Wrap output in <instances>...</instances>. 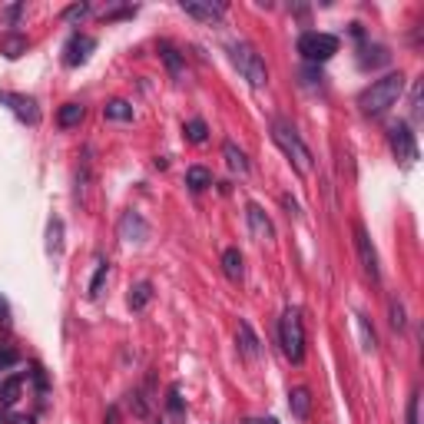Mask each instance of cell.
<instances>
[{
  "instance_id": "cell-1",
  "label": "cell",
  "mask_w": 424,
  "mask_h": 424,
  "mask_svg": "<svg viewBox=\"0 0 424 424\" xmlns=\"http://www.w3.org/2000/svg\"><path fill=\"white\" fill-rule=\"evenodd\" d=\"M401 93H405V74L398 70V74H385L381 80H375L371 87L361 90L358 96V107L365 116H385L398 100H401Z\"/></svg>"
},
{
  "instance_id": "cell-2",
  "label": "cell",
  "mask_w": 424,
  "mask_h": 424,
  "mask_svg": "<svg viewBox=\"0 0 424 424\" xmlns=\"http://www.w3.org/2000/svg\"><path fill=\"white\" fill-rule=\"evenodd\" d=\"M272 140H276V146L289 156V163H292L302 176H309L315 169L312 149L305 146V140L298 136V129L292 126L289 120H272Z\"/></svg>"
},
{
  "instance_id": "cell-3",
  "label": "cell",
  "mask_w": 424,
  "mask_h": 424,
  "mask_svg": "<svg viewBox=\"0 0 424 424\" xmlns=\"http://www.w3.org/2000/svg\"><path fill=\"white\" fill-rule=\"evenodd\" d=\"M229 60H232V67L239 70L242 80H245L249 87L262 90V87L269 83V67H265L262 54H258L252 43H245V40H236V43H229Z\"/></svg>"
},
{
  "instance_id": "cell-4",
  "label": "cell",
  "mask_w": 424,
  "mask_h": 424,
  "mask_svg": "<svg viewBox=\"0 0 424 424\" xmlns=\"http://www.w3.org/2000/svg\"><path fill=\"white\" fill-rule=\"evenodd\" d=\"M278 345L285 351V358L292 365L305 361V325H302V315L298 309H285L278 318Z\"/></svg>"
},
{
  "instance_id": "cell-5",
  "label": "cell",
  "mask_w": 424,
  "mask_h": 424,
  "mask_svg": "<svg viewBox=\"0 0 424 424\" xmlns=\"http://www.w3.org/2000/svg\"><path fill=\"white\" fill-rule=\"evenodd\" d=\"M298 54L309 67H318L325 60H332L338 54V37L335 34H325V30H305L298 37Z\"/></svg>"
},
{
  "instance_id": "cell-6",
  "label": "cell",
  "mask_w": 424,
  "mask_h": 424,
  "mask_svg": "<svg viewBox=\"0 0 424 424\" xmlns=\"http://www.w3.org/2000/svg\"><path fill=\"white\" fill-rule=\"evenodd\" d=\"M351 236H355V252H358V262H361V272H365L371 282H381V269H378V252H375V245H371L368 229H365L361 222H355Z\"/></svg>"
},
{
  "instance_id": "cell-7",
  "label": "cell",
  "mask_w": 424,
  "mask_h": 424,
  "mask_svg": "<svg viewBox=\"0 0 424 424\" xmlns=\"http://www.w3.org/2000/svg\"><path fill=\"white\" fill-rule=\"evenodd\" d=\"M388 143H391V153L401 159V163H414L418 159V143H414V133L408 123H394V126L388 129Z\"/></svg>"
},
{
  "instance_id": "cell-8",
  "label": "cell",
  "mask_w": 424,
  "mask_h": 424,
  "mask_svg": "<svg viewBox=\"0 0 424 424\" xmlns=\"http://www.w3.org/2000/svg\"><path fill=\"white\" fill-rule=\"evenodd\" d=\"M116 232H120V239L126 242V245H143L149 239V222L143 219V212H123V219L116 225Z\"/></svg>"
},
{
  "instance_id": "cell-9",
  "label": "cell",
  "mask_w": 424,
  "mask_h": 424,
  "mask_svg": "<svg viewBox=\"0 0 424 424\" xmlns=\"http://www.w3.org/2000/svg\"><path fill=\"white\" fill-rule=\"evenodd\" d=\"M0 103H7L20 123H27V126H37L40 123V107H37L34 96H23V93H0Z\"/></svg>"
},
{
  "instance_id": "cell-10",
  "label": "cell",
  "mask_w": 424,
  "mask_h": 424,
  "mask_svg": "<svg viewBox=\"0 0 424 424\" xmlns=\"http://www.w3.org/2000/svg\"><path fill=\"white\" fill-rule=\"evenodd\" d=\"M245 222H249V232H252V239L256 242H272L276 239V225H272V219L265 216V209H262L258 203L245 205Z\"/></svg>"
},
{
  "instance_id": "cell-11",
  "label": "cell",
  "mask_w": 424,
  "mask_h": 424,
  "mask_svg": "<svg viewBox=\"0 0 424 424\" xmlns=\"http://www.w3.org/2000/svg\"><path fill=\"white\" fill-rule=\"evenodd\" d=\"M96 47V40L87 37V34H74L70 37V43H67V50H63V63L67 67H80V63H87V56H90V50Z\"/></svg>"
},
{
  "instance_id": "cell-12",
  "label": "cell",
  "mask_w": 424,
  "mask_h": 424,
  "mask_svg": "<svg viewBox=\"0 0 424 424\" xmlns=\"http://www.w3.org/2000/svg\"><path fill=\"white\" fill-rule=\"evenodd\" d=\"M236 335H239V351L249 358V361H258L262 358V342H258L256 328L249 325V318H239V328H236Z\"/></svg>"
},
{
  "instance_id": "cell-13",
  "label": "cell",
  "mask_w": 424,
  "mask_h": 424,
  "mask_svg": "<svg viewBox=\"0 0 424 424\" xmlns=\"http://www.w3.org/2000/svg\"><path fill=\"white\" fill-rule=\"evenodd\" d=\"M183 14L203 20V23H209V27H219L225 7H222V3H212V0H209V3H183Z\"/></svg>"
},
{
  "instance_id": "cell-14",
  "label": "cell",
  "mask_w": 424,
  "mask_h": 424,
  "mask_svg": "<svg viewBox=\"0 0 424 424\" xmlns=\"http://www.w3.org/2000/svg\"><path fill=\"white\" fill-rule=\"evenodd\" d=\"M159 56H163V63H166V70L172 80H183V56L179 50L169 43V40H159Z\"/></svg>"
},
{
  "instance_id": "cell-15",
  "label": "cell",
  "mask_w": 424,
  "mask_h": 424,
  "mask_svg": "<svg viewBox=\"0 0 424 424\" xmlns=\"http://www.w3.org/2000/svg\"><path fill=\"white\" fill-rule=\"evenodd\" d=\"M222 272H225V278H229V282H242V276H245V265H242V252H239V249H225V252H222Z\"/></svg>"
},
{
  "instance_id": "cell-16",
  "label": "cell",
  "mask_w": 424,
  "mask_h": 424,
  "mask_svg": "<svg viewBox=\"0 0 424 424\" xmlns=\"http://www.w3.org/2000/svg\"><path fill=\"white\" fill-rule=\"evenodd\" d=\"M149 302H153V285H149V282H136V285L129 289V295H126L129 312H143Z\"/></svg>"
},
{
  "instance_id": "cell-17",
  "label": "cell",
  "mask_w": 424,
  "mask_h": 424,
  "mask_svg": "<svg viewBox=\"0 0 424 424\" xmlns=\"http://www.w3.org/2000/svg\"><path fill=\"white\" fill-rule=\"evenodd\" d=\"M289 408H292V414H295L298 421H305L309 411H312V394H309V388H292V394H289Z\"/></svg>"
},
{
  "instance_id": "cell-18",
  "label": "cell",
  "mask_w": 424,
  "mask_h": 424,
  "mask_svg": "<svg viewBox=\"0 0 424 424\" xmlns=\"http://www.w3.org/2000/svg\"><path fill=\"white\" fill-rule=\"evenodd\" d=\"M355 325H358L361 348H365V351H378V335H375V328H371L368 315H365V312H355Z\"/></svg>"
},
{
  "instance_id": "cell-19",
  "label": "cell",
  "mask_w": 424,
  "mask_h": 424,
  "mask_svg": "<svg viewBox=\"0 0 424 424\" xmlns=\"http://www.w3.org/2000/svg\"><path fill=\"white\" fill-rule=\"evenodd\" d=\"M27 47H30V40L23 37V34H7V37L0 40V54L7 56V60H17L20 54H27Z\"/></svg>"
},
{
  "instance_id": "cell-20",
  "label": "cell",
  "mask_w": 424,
  "mask_h": 424,
  "mask_svg": "<svg viewBox=\"0 0 424 424\" xmlns=\"http://www.w3.org/2000/svg\"><path fill=\"white\" fill-rule=\"evenodd\" d=\"M222 156H225V163H229L232 172H239V176L249 172V159H245V153H242L236 143H225V146H222Z\"/></svg>"
},
{
  "instance_id": "cell-21",
  "label": "cell",
  "mask_w": 424,
  "mask_h": 424,
  "mask_svg": "<svg viewBox=\"0 0 424 424\" xmlns=\"http://www.w3.org/2000/svg\"><path fill=\"white\" fill-rule=\"evenodd\" d=\"M186 186H189L192 192H203V189L212 186V172L205 166H189L186 169Z\"/></svg>"
},
{
  "instance_id": "cell-22",
  "label": "cell",
  "mask_w": 424,
  "mask_h": 424,
  "mask_svg": "<svg viewBox=\"0 0 424 424\" xmlns=\"http://www.w3.org/2000/svg\"><path fill=\"white\" fill-rule=\"evenodd\" d=\"M47 252L50 256L63 252V219H56V216L47 222Z\"/></svg>"
},
{
  "instance_id": "cell-23",
  "label": "cell",
  "mask_w": 424,
  "mask_h": 424,
  "mask_svg": "<svg viewBox=\"0 0 424 424\" xmlns=\"http://www.w3.org/2000/svg\"><path fill=\"white\" fill-rule=\"evenodd\" d=\"M388 322H391V328L394 332H405L408 328V315H405V302L398 295L388 298Z\"/></svg>"
},
{
  "instance_id": "cell-24",
  "label": "cell",
  "mask_w": 424,
  "mask_h": 424,
  "mask_svg": "<svg viewBox=\"0 0 424 424\" xmlns=\"http://www.w3.org/2000/svg\"><path fill=\"white\" fill-rule=\"evenodd\" d=\"M103 116L113 120V123H129V120H133V107H129L126 100H110V103L103 107Z\"/></svg>"
},
{
  "instance_id": "cell-25",
  "label": "cell",
  "mask_w": 424,
  "mask_h": 424,
  "mask_svg": "<svg viewBox=\"0 0 424 424\" xmlns=\"http://www.w3.org/2000/svg\"><path fill=\"white\" fill-rule=\"evenodd\" d=\"M20 388H23V378L20 375H10L0 381V405H14L20 398Z\"/></svg>"
},
{
  "instance_id": "cell-26",
  "label": "cell",
  "mask_w": 424,
  "mask_h": 424,
  "mask_svg": "<svg viewBox=\"0 0 424 424\" xmlns=\"http://www.w3.org/2000/svg\"><path fill=\"white\" fill-rule=\"evenodd\" d=\"M80 120H83V107H80V103H63L60 113H56V123H60L63 129L80 126Z\"/></svg>"
},
{
  "instance_id": "cell-27",
  "label": "cell",
  "mask_w": 424,
  "mask_h": 424,
  "mask_svg": "<svg viewBox=\"0 0 424 424\" xmlns=\"http://www.w3.org/2000/svg\"><path fill=\"white\" fill-rule=\"evenodd\" d=\"M107 278H110V262H100V265H96V272H93V278H90V289H87V295H90V298H100L103 285H107Z\"/></svg>"
},
{
  "instance_id": "cell-28",
  "label": "cell",
  "mask_w": 424,
  "mask_h": 424,
  "mask_svg": "<svg viewBox=\"0 0 424 424\" xmlns=\"http://www.w3.org/2000/svg\"><path fill=\"white\" fill-rule=\"evenodd\" d=\"M183 133H186V140H189V143H196V146L209 140V126H205V120H189Z\"/></svg>"
},
{
  "instance_id": "cell-29",
  "label": "cell",
  "mask_w": 424,
  "mask_h": 424,
  "mask_svg": "<svg viewBox=\"0 0 424 424\" xmlns=\"http://www.w3.org/2000/svg\"><path fill=\"white\" fill-rule=\"evenodd\" d=\"M405 424H421V394L414 391L408 398V414H405Z\"/></svg>"
},
{
  "instance_id": "cell-30",
  "label": "cell",
  "mask_w": 424,
  "mask_h": 424,
  "mask_svg": "<svg viewBox=\"0 0 424 424\" xmlns=\"http://www.w3.org/2000/svg\"><path fill=\"white\" fill-rule=\"evenodd\" d=\"M90 14H93L90 3H74V7L63 10V20H83V17H90Z\"/></svg>"
},
{
  "instance_id": "cell-31",
  "label": "cell",
  "mask_w": 424,
  "mask_h": 424,
  "mask_svg": "<svg viewBox=\"0 0 424 424\" xmlns=\"http://www.w3.org/2000/svg\"><path fill=\"white\" fill-rule=\"evenodd\" d=\"M133 414H136V418H146L149 414V405H146V398H143V391H133Z\"/></svg>"
},
{
  "instance_id": "cell-32",
  "label": "cell",
  "mask_w": 424,
  "mask_h": 424,
  "mask_svg": "<svg viewBox=\"0 0 424 424\" xmlns=\"http://www.w3.org/2000/svg\"><path fill=\"white\" fill-rule=\"evenodd\" d=\"M169 411L172 414H183V398H179V388H169Z\"/></svg>"
},
{
  "instance_id": "cell-33",
  "label": "cell",
  "mask_w": 424,
  "mask_h": 424,
  "mask_svg": "<svg viewBox=\"0 0 424 424\" xmlns=\"http://www.w3.org/2000/svg\"><path fill=\"white\" fill-rule=\"evenodd\" d=\"M411 113H414V120H421V83H414V90H411Z\"/></svg>"
},
{
  "instance_id": "cell-34",
  "label": "cell",
  "mask_w": 424,
  "mask_h": 424,
  "mask_svg": "<svg viewBox=\"0 0 424 424\" xmlns=\"http://www.w3.org/2000/svg\"><path fill=\"white\" fill-rule=\"evenodd\" d=\"M0 365H17V351L0 348Z\"/></svg>"
},
{
  "instance_id": "cell-35",
  "label": "cell",
  "mask_w": 424,
  "mask_h": 424,
  "mask_svg": "<svg viewBox=\"0 0 424 424\" xmlns=\"http://www.w3.org/2000/svg\"><path fill=\"white\" fill-rule=\"evenodd\" d=\"M20 14H23V3H14V7H7V10H3V17L10 20V23H14V20H17Z\"/></svg>"
},
{
  "instance_id": "cell-36",
  "label": "cell",
  "mask_w": 424,
  "mask_h": 424,
  "mask_svg": "<svg viewBox=\"0 0 424 424\" xmlns=\"http://www.w3.org/2000/svg\"><path fill=\"white\" fill-rule=\"evenodd\" d=\"M282 205L289 209V216H298V203L292 199V196H282Z\"/></svg>"
},
{
  "instance_id": "cell-37",
  "label": "cell",
  "mask_w": 424,
  "mask_h": 424,
  "mask_svg": "<svg viewBox=\"0 0 424 424\" xmlns=\"http://www.w3.org/2000/svg\"><path fill=\"white\" fill-rule=\"evenodd\" d=\"M0 322H3V325L10 322V305H7V298L3 295H0Z\"/></svg>"
},
{
  "instance_id": "cell-38",
  "label": "cell",
  "mask_w": 424,
  "mask_h": 424,
  "mask_svg": "<svg viewBox=\"0 0 424 424\" xmlns=\"http://www.w3.org/2000/svg\"><path fill=\"white\" fill-rule=\"evenodd\" d=\"M10 424H34V418H30V414H14Z\"/></svg>"
},
{
  "instance_id": "cell-39",
  "label": "cell",
  "mask_w": 424,
  "mask_h": 424,
  "mask_svg": "<svg viewBox=\"0 0 424 424\" xmlns=\"http://www.w3.org/2000/svg\"><path fill=\"white\" fill-rule=\"evenodd\" d=\"M116 418H120V411H116V405L107 411V424H116Z\"/></svg>"
},
{
  "instance_id": "cell-40",
  "label": "cell",
  "mask_w": 424,
  "mask_h": 424,
  "mask_svg": "<svg viewBox=\"0 0 424 424\" xmlns=\"http://www.w3.org/2000/svg\"><path fill=\"white\" fill-rule=\"evenodd\" d=\"M245 424H269V421H245Z\"/></svg>"
},
{
  "instance_id": "cell-41",
  "label": "cell",
  "mask_w": 424,
  "mask_h": 424,
  "mask_svg": "<svg viewBox=\"0 0 424 424\" xmlns=\"http://www.w3.org/2000/svg\"><path fill=\"white\" fill-rule=\"evenodd\" d=\"M0 424H7V421H3V414H0Z\"/></svg>"
}]
</instances>
